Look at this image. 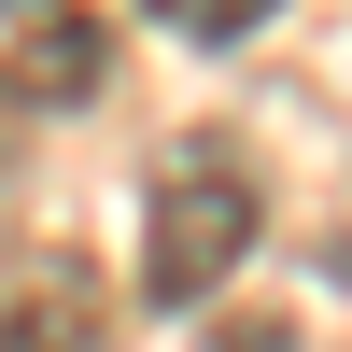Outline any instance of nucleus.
Returning <instances> with one entry per match:
<instances>
[{
  "mask_svg": "<svg viewBox=\"0 0 352 352\" xmlns=\"http://www.w3.org/2000/svg\"><path fill=\"white\" fill-rule=\"evenodd\" d=\"M254 226H268V184H254V155L226 127H184L155 155V184H141V296L155 310H197L212 282H240Z\"/></svg>",
  "mask_w": 352,
  "mask_h": 352,
  "instance_id": "f257e3e1",
  "label": "nucleus"
},
{
  "mask_svg": "<svg viewBox=\"0 0 352 352\" xmlns=\"http://www.w3.org/2000/svg\"><path fill=\"white\" fill-rule=\"evenodd\" d=\"M113 85V28L85 0H0V113H85Z\"/></svg>",
  "mask_w": 352,
  "mask_h": 352,
  "instance_id": "f03ea898",
  "label": "nucleus"
},
{
  "mask_svg": "<svg viewBox=\"0 0 352 352\" xmlns=\"http://www.w3.org/2000/svg\"><path fill=\"white\" fill-rule=\"evenodd\" d=\"M113 310H99V268L85 254H28L0 282V352H99Z\"/></svg>",
  "mask_w": 352,
  "mask_h": 352,
  "instance_id": "7ed1b4c3",
  "label": "nucleus"
},
{
  "mask_svg": "<svg viewBox=\"0 0 352 352\" xmlns=\"http://www.w3.org/2000/svg\"><path fill=\"white\" fill-rule=\"evenodd\" d=\"M141 14H155L169 43H254V28L282 14V0H141Z\"/></svg>",
  "mask_w": 352,
  "mask_h": 352,
  "instance_id": "20e7f679",
  "label": "nucleus"
},
{
  "mask_svg": "<svg viewBox=\"0 0 352 352\" xmlns=\"http://www.w3.org/2000/svg\"><path fill=\"white\" fill-rule=\"evenodd\" d=\"M197 352H296V324H282V310H226Z\"/></svg>",
  "mask_w": 352,
  "mask_h": 352,
  "instance_id": "39448f33",
  "label": "nucleus"
}]
</instances>
